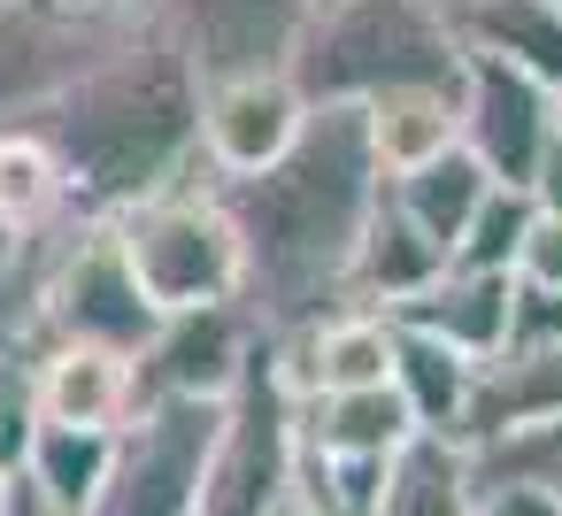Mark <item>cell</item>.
I'll return each instance as SVG.
<instances>
[{
    "label": "cell",
    "instance_id": "1",
    "mask_svg": "<svg viewBox=\"0 0 562 516\" xmlns=\"http://www.w3.org/2000/svg\"><path fill=\"white\" fill-rule=\"evenodd\" d=\"M378 193L385 178L370 162L362 109H308L301 139L270 170L216 178V201L239 232V270H247L239 309L262 332H293L347 309V270Z\"/></svg>",
    "mask_w": 562,
    "mask_h": 516
},
{
    "label": "cell",
    "instance_id": "2",
    "mask_svg": "<svg viewBox=\"0 0 562 516\" xmlns=\"http://www.w3.org/2000/svg\"><path fill=\"white\" fill-rule=\"evenodd\" d=\"M32 132L70 170L78 216H124L132 201L209 170L201 162V78L155 24L124 32L86 78H70L32 116Z\"/></svg>",
    "mask_w": 562,
    "mask_h": 516
},
{
    "label": "cell",
    "instance_id": "3",
    "mask_svg": "<svg viewBox=\"0 0 562 516\" xmlns=\"http://www.w3.org/2000/svg\"><path fill=\"white\" fill-rule=\"evenodd\" d=\"M308 109H370L416 86H462V40L447 0H316L285 63Z\"/></svg>",
    "mask_w": 562,
    "mask_h": 516
},
{
    "label": "cell",
    "instance_id": "4",
    "mask_svg": "<svg viewBox=\"0 0 562 516\" xmlns=\"http://www.w3.org/2000/svg\"><path fill=\"white\" fill-rule=\"evenodd\" d=\"M139 293L162 309V316H186V309H232L247 270H239V232L216 201V170L186 178V186H162L147 201H132L124 216H109Z\"/></svg>",
    "mask_w": 562,
    "mask_h": 516
},
{
    "label": "cell",
    "instance_id": "5",
    "mask_svg": "<svg viewBox=\"0 0 562 516\" xmlns=\"http://www.w3.org/2000/svg\"><path fill=\"white\" fill-rule=\"evenodd\" d=\"M162 309L139 293L109 216H70L63 232L32 239V339L63 347H116L139 362Z\"/></svg>",
    "mask_w": 562,
    "mask_h": 516
},
{
    "label": "cell",
    "instance_id": "6",
    "mask_svg": "<svg viewBox=\"0 0 562 516\" xmlns=\"http://www.w3.org/2000/svg\"><path fill=\"white\" fill-rule=\"evenodd\" d=\"M293 447H301V401L285 393L270 332H262L255 355H247V370H239V385L224 393V424H216L201 516H262L293 485Z\"/></svg>",
    "mask_w": 562,
    "mask_h": 516
},
{
    "label": "cell",
    "instance_id": "7",
    "mask_svg": "<svg viewBox=\"0 0 562 516\" xmlns=\"http://www.w3.org/2000/svg\"><path fill=\"white\" fill-rule=\"evenodd\" d=\"M216 424H224V401H147L116 431L109 485L93 493L86 516H201Z\"/></svg>",
    "mask_w": 562,
    "mask_h": 516
},
{
    "label": "cell",
    "instance_id": "8",
    "mask_svg": "<svg viewBox=\"0 0 562 516\" xmlns=\"http://www.w3.org/2000/svg\"><path fill=\"white\" fill-rule=\"evenodd\" d=\"M308 9L316 0H155L147 24L186 55L201 86H224V78L285 70L308 32Z\"/></svg>",
    "mask_w": 562,
    "mask_h": 516
},
{
    "label": "cell",
    "instance_id": "9",
    "mask_svg": "<svg viewBox=\"0 0 562 516\" xmlns=\"http://www.w3.org/2000/svg\"><path fill=\"white\" fill-rule=\"evenodd\" d=\"M139 24H78V16L40 9V0H0V132L32 124L70 78H86Z\"/></svg>",
    "mask_w": 562,
    "mask_h": 516
},
{
    "label": "cell",
    "instance_id": "10",
    "mask_svg": "<svg viewBox=\"0 0 562 516\" xmlns=\"http://www.w3.org/2000/svg\"><path fill=\"white\" fill-rule=\"evenodd\" d=\"M262 324L232 301V309H186L162 316L155 339L139 347V408L147 401H224L255 355Z\"/></svg>",
    "mask_w": 562,
    "mask_h": 516
},
{
    "label": "cell",
    "instance_id": "11",
    "mask_svg": "<svg viewBox=\"0 0 562 516\" xmlns=\"http://www.w3.org/2000/svg\"><path fill=\"white\" fill-rule=\"evenodd\" d=\"M554 139V93L493 55H462V147L493 186H524L539 147Z\"/></svg>",
    "mask_w": 562,
    "mask_h": 516
},
{
    "label": "cell",
    "instance_id": "12",
    "mask_svg": "<svg viewBox=\"0 0 562 516\" xmlns=\"http://www.w3.org/2000/svg\"><path fill=\"white\" fill-rule=\"evenodd\" d=\"M308 124V101L293 93L285 70H262V78H224V86H201V162L216 178H255L270 170Z\"/></svg>",
    "mask_w": 562,
    "mask_h": 516
},
{
    "label": "cell",
    "instance_id": "13",
    "mask_svg": "<svg viewBox=\"0 0 562 516\" xmlns=\"http://www.w3.org/2000/svg\"><path fill=\"white\" fill-rule=\"evenodd\" d=\"M24 370H32V408L55 431H124L139 416V362L116 347L24 339Z\"/></svg>",
    "mask_w": 562,
    "mask_h": 516
},
{
    "label": "cell",
    "instance_id": "14",
    "mask_svg": "<svg viewBox=\"0 0 562 516\" xmlns=\"http://www.w3.org/2000/svg\"><path fill=\"white\" fill-rule=\"evenodd\" d=\"M562 416V347H508V355H485L470 370V401H462V447H485V439H508L524 424H547Z\"/></svg>",
    "mask_w": 562,
    "mask_h": 516
},
{
    "label": "cell",
    "instance_id": "15",
    "mask_svg": "<svg viewBox=\"0 0 562 516\" xmlns=\"http://www.w3.org/2000/svg\"><path fill=\"white\" fill-rule=\"evenodd\" d=\"M439 270H447V247L424 239V232L401 216L393 193H378V209H370V224H362V247H355V270H347V309L393 316V309L416 301Z\"/></svg>",
    "mask_w": 562,
    "mask_h": 516
},
{
    "label": "cell",
    "instance_id": "16",
    "mask_svg": "<svg viewBox=\"0 0 562 516\" xmlns=\"http://www.w3.org/2000/svg\"><path fill=\"white\" fill-rule=\"evenodd\" d=\"M508 285H516V278L454 270V262H447L416 301H401V309H393V324H408V332H424V339L454 347L462 362H485V355H501V332H508Z\"/></svg>",
    "mask_w": 562,
    "mask_h": 516
},
{
    "label": "cell",
    "instance_id": "17",
    "mask_svg": "<svg viewBox=\"0 0 562 516\" xmlns=\"http://www.w3.org/2000/svg\"><path fill=\"white\" fill-rule=\"evenodd\" d=\"M462 55H493L531 86H562V9L554 0H447Z\"/></svg>",
    "mask_w": 562,
    "mask_h": 516
},
{
    "label": "cell",
    "instance_id": "18",
    "mask_svg": "<svg viewBox=\"0 0 562 516\" xmlns=\"http://www.w3.org/2000/svg\"><path fill=\"white\" fill-rule=\"evenodd\" d=\"M362 139L378 178H408L424 162H439L447 147H462V86H416V93H385L362 109Z\"/></svg>",
    "mask_w": 562,
    "mask_h": 516
},
{
    "label": "cell",
    "instance_id": "19",
    "mask_svg": "<svg viewBox=\"0 0 562 516\" xmlns=\"http://www.w3.org/2000/svg\"><path fill=\"white\" fill-rule=\"evenodd\" d=\"M408 439H416V416H408V401L393 385L301 401V447H316L331 462H393Z\"/></svg>",
    "mask_w": 562,
    "mask_h": 516
},
{
    "label": "cell",
    "instance_id": "20",
    "mask_svg": "<svg viewBox=\"0 0 562 516\" xmlns=\"http://www.w3.org/2000/svg\"><path fill=\"white\" fill-rule=\"evenodd\" d=\"M78 216L70 201V170L55 162V147L32 132V124H9L0 132V232H9L16 247L63 232Z\"/></svg>",
    "mask_w": 562,
    "mask_h": 516
},
{
    "label": "cell",
    "instance_id": "21",
    "mask_svg": "<svg viewBox=\"0 0 562 516\" xmlns=\"http://www.w3.org/2000/svg\"><path fill=\"white\" fill-rule=\"evenodd\" d=\"M470 508H477L470 447L416 431V439L385 462V485H378V508H370V516H470Z\"/></svg>",
    "mask_w": 562,
    "mask_h": 516
},
{
    "label": "cell",
    "instance_id": "22",
    "mask_svg": "<svg viewBox=\"0 0 562 516\" xmlns=\"http://www.w3.org/2000/svg\"><path fill=\"white\" fill-rule=\"evenodd\" d=\"M470 370H477V362H462L454 347H439V339H424V332L393 324V393L408 401L416 431H431V439H454V431H462Z\"/></svg>",
    "mask_w": 562,
    "mask_h": 516
},
{
    "label": "cell",
    "instance_id": "23",
    "mask_svg": "<svg viewBox=\"0 0 562 516\" xmlns=\"http://www.w3.org/2000/svg\"><path fill=\"white\" fill-rule=\"evenodd\" d=\"M385 193L401 201V216H408L424 239H439V247L454 255V239H462V224L477 216V201L493 193V178L477 170V155H470V147H447L439 162H424V170L393 178Z\"/></svg>",
    "mask_w": 562,
    "mask_h": 516
},
{
    "label": "cell",
    "instance_id": "24",
    "mask_svg": "<svg viewBox=\"0 0 562 516\" xmlns=\"http://www.w3.org/2000/svg\"><path fill=\"white\" fill-rule=\"evenodd\" d=\"M109 462H116V431H55V424H40L32 455H24V478L47 501H63L70 516H86L93 493L109 485Z\"/></svg>",
    "mask_w": 562,
    "mask_h": 516
},
{
    "label": "cell",
    "instance_id": "25",
    "mask_svg": "<svg viewBox=\"0 0 562 516\" xmlns=\"http://www.w3.org/2000/svg\"><path fill=\"white\" fill-rule=\"evenodd\" d=\"M524 232H531V193H524V186H493V193L477 201V216L462 224V239H454L447 262H454V270H493V278H508Z\"/></svg>",
    "mask_w": 562,
    "mask_h": 516
},
{
    "label": "cell",
    "instance_id": "26",
    "mask_svg": "<svg viewBox=\"0 0 562 516\" xmlns=\"http://www.w3.org/2000/svg\"><path fill=\"white\" fill-rule=\"evenodd\" d=\"M470 470H477V478H501V485H539V493L562 501V416L470 447Z\"/></svg>",
    "mask_w": 562,
    "mask_h": 516
},
{
    "label": "cell",
    "instance_id": "27",
    "mask_svg": "<svg viewBox=\"0 0 562 516\" xmlns=\"http://www.w3.org/2000/svg\"><path fill=\"white\" fill-rule=\"evenodd\" d=\"M508 347H562V293L508 285V332H501V355H508Z\"/></svg>",
    "mask_w": 562,
    "mask_h": 516
},
{
    "label": "cell",
    "instance_id": "28",
    "mask_svg": "<svg viewBox=\"0 0 562 516\" xmlns=\"http://www.w3.org/2000/svg\"><path fill=\"white\" fill-rule=\"evenodd\" d=\"M516 285H539V293H562V216H539L531 209V232L516 247Z\"/></svg>",
    "mask_w": 562,
    "mask_h": 516
},
{
    "label": "cell",
    "instance_id": "29",
    "mask_svg": "<svg viewBox=\"0 0 562 516\" xmlns=\"http://www.w3.org/2000/svg\"><path fill=\"white\" fill-rule=\"evenodd\" d=\"M24 339H32V247H24V262L9 278H0V362H9Z\"/></svg>",
    "mask_w": 562,
    "mask_h": 516
},
{
    "label": "cell",
    "instance_id": "30",
    "mask_svg": "<svg viewBox=\"0 0 562 516\" xmlns=\"http://www.w3.org/2000/svg\"><path fill=\"white\" fill-rule=\"evenodd\" d=\"M470 516H562V501H554V493H539V485L477 478V508H470Z\"/></svg>",
    "mask_w": 562,
    "mask_h": 516
},
{
    "label": "cell",
    "instance_id": "31",
    "mask_svg": "<svg viewBox=\"0 0 562 516\" xmlns=\"http://www.w3.org/2000/svg\"><path fill=\"white\" fill-rule=\"evenodd\" d=\"M524 193H531V209H539V216H562V132L539 147V162H531Z\"/></svg>",
    "mask_w": 562,
    "mask_h": 516
},
{
    "label": "cell",
    "instance_id": "32",
    "mask_svg": "<svg viewBox=\"0 0 562 516\" xmlns=\"http://www.w3.org/2000/svg\"><path fill=\"white\" fill-rule=\"evenodd\" d=\"M40 9L55 16H78V24H139L155 0H40Z\"/></svg>",
    "mask_w": 562,
    "mask_h": 516
},
{
    "label": "cell",
    "instance_id": "33",
    "mask_svg": "<svg viewBox=\"0 0 562 516\" xmlns=\"http://www.w3.org/2000/svg\"><path fill=\"white\" fill-rule=\"evenodd\" d=\"M9 516H70V508H63V501H47V493L16 470V485H9Z\"/></svg>",
    "mask_w": 562,
    "mask_h": 516
},
{
    "label": "cell",
    "instance_id": "34",
    "mask_svg": "<svg viewBox=\"0 0 562 516\" xmlns=\"http://www.w3.org/2000/svg\"><path fill=\"white\" fill-rule=\"evenodd\" d=\"M262 516H316V508H308V501H301V493H293V485H285V493H278V501H270V508H262Z\"/></svg>",
    "mask_w": 562,
    "mask_h": 516
},
{
    "label": "cell",
    "instance_id": "35",
    "mask_svg": "<svg viewBox=\"0 0 562 516\" xmlns=\"http://www.w3.org/2000/svg\"><path fill=\"white\" fill-rule=\"evenodd\" d=\"M16 262H24V247H16V239H9V232H0V278H9V270H16Z\"/></svg>",
    "mask_w": 562,
    "mask_h": 516
},
{
    "label": "cell",
    "instance_id": "36",
    "mask_svg": "<svg viewBox=\"0 0 562 516\" xmlns=\"http://www.w3.org/2000/svg\"><path fill=\"white\" fill-rule=\"evenodd\" d=\"M9 485H16V470H0V516H9Z\"/></svg>",
    "mask_w": 562,
    "mask_h": 516
},
{
    "label": "cell",
    "instance_id": "37",
    "mask_svg": "<svg viewBox=\"0 0 562 516\" xmlns=\"http://www.w3.org/2000/svg\"><path fill=\"white\" fill-rule=\"evenodd\" d=\"M554 132H562V86H554Z\"/></svg>",
    "mask_w": 562,
    "mask_h": 516
},
{
    "label": "cell",
    "instance_id": "38",
    "mask_svg": "<svg viewBox=\"0 0 562 516\" xmlns=\"http://www.w3.org/2000/svg\"><path fill=\"white\" fill-rule=\"evenodd\" d=\"M554 9H562V0H554Z\"/></svg>",
    "mask_w": 562,
    "mask_h": 516
}]
</instances>
